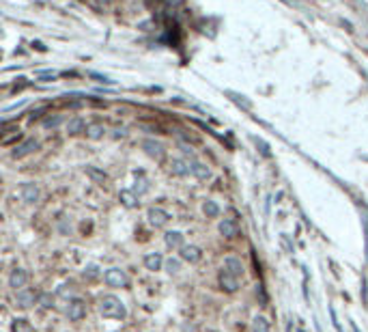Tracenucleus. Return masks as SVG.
I'll list each match as a JSON object with an SVG mask.
<instances>
[{
  "mask_svg": "<svg viewBox=\"0 0 368 332\" xmlns=\"http://www.w3.org/2000/svg\"><path fill=\"white\" fill-rule=\"evenodd\" d=\"M99 311H102V315L108 317V319H125L127 317L125 304H123L117 295H104L102 304H99Z\"/></svg>",
  "mask_w": 368,
  "mask_h": 332,
  "instance_id": "obj_1",
  "label": "nucleus"
},
{
  "mask_svg": "<svg viewBox=\"0 0 368 332\" xmlns=\"http://www.w3.org/2000/svg\"><path fill=\"white\" fill-rule=\"evenodd\" d=\"M104 278H106V283L110 285V287H125V285L129 283L127 276H125V272L119 270V268H110V270H106Z\"/></svg>",
  "mask_w": 368,
  "mask_h": 332,
  "instance_id": "obj_2",
  "label": "nucleus"
},
{
  "mask_svg": "<svg viewBox=\"0 0 368 332\" xmlns=\"http://www.w3.org/2000/svg\"><path fill=\"white\" fill-rule=\"evenodd\" d=\"M39 149V142L37 140H33V138H28V140H24L22 145H18L16 149H13V157H24V155H28V153H33V151H37Z\"/></svg>",
  "mask_w": 368,
  "mask_h": 332,
  "instance_id": "obj_3",
  "label": "nucleus"
},
{
  "mask_svg": "<svg viewBox=\"0 0 368 332\" xmlns=\"http://www.w3.org/2000/svg\"><path fill=\"white\" fill-rule=\"evenodd\" d=\"M237 278H239V276L230 274L228 270H222V272H220V285H222V289H226V291H237V287H239Z\"/></svg>",
  "mask_w": 368,
  "mask_h": 332,
  "instance_id": "obj_4",
  "label": "nucleus"
},
{
  "mask_svg": "<svg viewBox=\"0 0 368 332\" xmlns=\"http://www.w3.org/2000/svg\"><path fill=\"white\" fill-rule=\"evenodd\" d=\"M20 194H22V199H24L26 203H35V201L39 199V188H37V184L28 182V184H24L20 188Z\"/></svg>",
  "mask_w": 368,
  "mask_h": 332,
  "instance_id": "obj_5",
  "label": "nucleus"
},
{
  "mask_svg": "<svg viewBox=\"0 0 368 332\" xmlns=\"http://www.w3.org/2000/svg\"><path fill=\"white\" fill-rule=\"evenodd\" d=\"M170 220V216L164 212V209H160V207H153V209H149V222L153 227H164L166 222Z\"/></svg>",
  "mask_w": 368,
  "mask_h": 332,
  "instance_id": "obj_6",
  "label": "nucleus"
},
{
  "mask_svg": "<svg viewBox=\"0 0 368 332\" xmlns=\"http://www.w3.org/2000/svg\"><path fill=\"white\" fill-rule=\"evenodd\" d=\"M16 304H18L20 308L33 306V304H35V293L28 291V289H18V293H16Z\"/></svg>",
  "mask_w": 368,
  "mask_h": 332,
  "instance_id": "obj_7",
  "label": "nucleus"
},
{
  "mask_svg": "<svg viewBox=\"0 0 368 332\" xmlns=\"http://www.w3.org/2000/svg\"><path fill=\"white\" fill-rule=\"evenodd\" d=\"M142 149L147 151V153L151 155V157H155V160H162V155H164V149H162V145L157 140H151V138H147L142 142Z\"/></svg>",
  "mask_w": 368,
  "mask_h": 332,
  "instance_id": "obj_8",
  "label": "nucleus"
},
{
  "mask_svg": "<svg viewBox=\"0 0 368 332\" xmlns=\"http://www.w3.org/2000/svg\"><path fill=\"white\" fill-rule=\"evenodd\" d=\"M26 272L22 270V268H16L11 272V276H9V285L13 287V289H22V287L26 285Z\"/></svg>",
  "mask_w": 368,
  "mask_h": 332,
  "instance_id": "obj_9",
  "label": "nucleus"
},
{
  "mask_svg": "<svg viewBox=\"0 0 368 332\" xmlns=\"http://www.w3.org/2000/svg\"><path fill=\"white\" fill-rule=\"evenodd\" d=\"M86 315V308H84V304L82 302H71L69 304V308H67V317L71 321H78V319H82V317Z\"/></svg>",
  "mask_w": 368,
  "mask_h": 332,
  "instance_id": "obj_10",
  "label": "nucleus"
},
{
  "mask_svg": "<svg viewBox=\"0 0 368 332\" xmlns=\"http://www.w3.org/2000/svg\"><path fill=\"white\" fill-rule=\"evenodd\" d=\"M200 257H203V252H200L198 246H183L181 248V259H185V261L196 263V261H200Z\"/></svg>",
  "mask_w": 368,
  "mask_h": 332,
  "instance_id": "obj_11",
  "label": "nucleus"
},
{
  "mask_svg": "<svg viewBox=\"0 0 368 332\" xmlns=\"http://www.w3.org/2000/svg\"><path fill=\"white\" fill-rule=\"evenodd\" d=\"M162 263H164V259L160 252H151V255L144 257V265H147V270H151V272H157L162 268Z\"/></svg>",
  "mask_w": 368,
  "mask_h": 332,
  "instance_id": "obj_12",
  "label": "nucleus"
},
{
  "mask_svg": "<svg viewBox=\"0 0 368 332\" xmlns=\"http://www.w3.org/2000/svg\"><path fill=\"white\" fill-rule=\"evenodd\" d=\"M237 231H239V227H237V222H235V220L224 218V220L220 222V233L224 235V237H235V235H237Z\"/></svg>",
  "mask_w": 368,
  "mask_h": 332,
  "instance_id": "obj_13",
  "label": "nucleus"
},
{
  "mask_svg": "<svg viewBox=\"0 0 368 332\" xmlns=\"http://www.w3.org/2000/svg\"><path fill=\"white\" fill-rule=\"evenodd\" d=\"M224 270H228L230 274H235V276H241L243 274V265L237 257H226L224 259Z\"/></svg>",
  "mask_w": 368,
  "mask_h": 332,
  "instance_id": "obj_14",
  "label": "nucleus"
},
{
  "mask_svg": "<svg viewBox=\"0 0 368 332\" xmlns=\"http://www.w3.org/2000/svg\"><path fill=\"white\" fill-rule=\"evenodd\" d=\"M164 240L170 248H183V233H179V231H168Z\"/></svg>",
  "mask_w": 368,
  "mask_h": 332,
  "instance_id": "obj_15",
  "label": "nucleus"
},
{
  "mask_svg": "<svg viewBox=\"0 0 368 332\" xmlns=\"http://www.w3.org/2000/svg\"><path fill=\"white\" fill-rule=\"evenodd\" d=\"M80 132H86V123H84V121H82L80 117L69 119V121H67V134L76 136V134H80Z\"/></svg>",
  "mask_w": 368,
  "mask_h": 332,
  "instance_id": "obj_16",
  "label": "nucleus"
},
{
  "mask_svg": "<svg viewBox=\"0 0 368 332\" xmlns=\"http://www.w3.org/2000/svg\"><path fill=\"white\" fill-rule=\"evenodd\" d=\"M104 134H106V127H104L102 123H91V125H86V136H89L91 140L104 138Z\"/></svg>",
  "mask_w": 368,
  "mask_h": 332,
  "instance_id": "obj_17",
  "label": "nucleus"
},
{
  "mask_svg": "<svg viewBox=\"0 0 368 332\" xmlns=\"http://www.w3.org/2000/svg\"><path fill=\"white\" fill-rule=\"evenodd\" d=\"M170 171L175 173V175L183 177V175H187V173H190V164L183 162V160H172L170 162Z\"/></svg>",
  "mask_w": 368,
  "mask_h": 332,
  "instance_id": "obj_18",
  "label": "nucleus"
},
{
  "mask_svg": "<svg viewBox=\"0 0 368 332\" xmlns=\"http://www.w3.org/2000/svg\"><path fill=\"white\" fill-rule=\"evenodd\" d=\"M190 173H192V175H196L198 179H207L209 175H211L207 166L200 164V162H192V164H190Z\"/></svg>",
  "mask_w": 368,
  "mask_h": 332,
  "instance_id": "obj_19",
  "label": "nucleus"
},
{
  "mask_svg": "<svg viewBox=\"0 0 368 332\" xmlns=\"http://www.w3.org/2000/svg\"><path fill=\"white\" fill-rule=\"evenodd\" d=\"M252 332H269V321L265 317H254L252 321Z\"/></svg>",
  "mask_w": 368,
  "mask_h": 332,
  "instance_id": "obj_20",
  "label": "nucleus"
},
{
  "mask_svg": "<svg viewBox=\"0 0 368 332\" xmlns=\"http://www.w3.org/2000/svg\"><path fill=\"white\" fill-rule=\"evenodd\" d=\"M121 201H123V205L125 207H136V194L134 192H129V190H121Z\"/></svg>",
  "mask_w": 368,
  "mask_h": 332,
  "instance_id": "obj_21",
  "label": "nucleus"
},
{
  "mask_svg": "<svg viewBox=\"0 0 368 332\" xmlns=\"http://www.w3.org/2000/svg\"><path fill=\"white\" fill-rule=\"evenodd\" d=\"M63 121L65 119L61 117V114H54V117H48L46 121H43V127H46V129H54V127H59Z\"/></svg>",
  "mask_w": 368,
  "mask_h": 332,
  "instance_id": "obj_22",
  "label": "nucleus"
},
{
  "mask_svg": "<svg viewBox=\"0 0 368 332\" xmlns=\"http://www.w3.org/2000/svg\"><path fill=\"white\" fill-rule=\"evenodd\" d=\"M13 332H33V326L26 319H16L13 321Z\"/></svg>",
  "mask_w": 368,
  "mask_h": 332,
  "instance_id": "obj_23",
  "label": "nucleus"
},
{
  "mask_svg": "<svg viewBox=\"0 0 368 332\" xmlns=\"http://www.w3.org/2000/svg\"><path fill=\"white\" fill-rule=\"evenodd\" d=\"M205 214H207V216H211V218H213V216H218V214H220V207L215 205L213 201H207V203H205Z\"/></svg>",
  "mask_w": 368,
  "mask_h": 332,
  "instance_id": "obj_24",
  "label": "nucleus"
},
{
  "mask_svg": "<svg viewBox=\"0 0 368 332\" xmlns=\"http://www.w3.org/2000/svg\"><path fill=\"white\" fill-rule=\"evenodd\" d=\"M149 190V182L144 177H140V179H136V188H134V192H138V194H142V192H147Z\"/></svg>",
  "mask_w": 368,
  "mask_h": 332,
  "instance_id": "obj_25",
  "label": "nucleus"
},
{
  "mask_svg": "<svg viewBox=\"0 0 368 332\" xmlns=\"http://www.w3.org/2000/svg\"><path fill=\"white\" fill-rule=\"evenodd\" d=\"M179 268H181V263H179L177 259H168V261H166V270H168L170 274H177Z\"/></svg>",
  "mask_w": 368,
  "mask_h": 332,
  "instance_id": "obj_26",
  "label": "nucleus"
},
{
  "mask_svg": "<svg viewBox=\"0 0 368 332\" xmlns=\"http://www.w3.org/2000/svg\"><path fill=\"white\" fill-rule=\"evenodd\" d=\"M39 302H41V306L50 308V306H52V295H50V293H43L41 298H39Z\"/></svg>",
  "mask_w": 368,
  "mask_h": 332,
  "instance_id": "obj_27",
  "label": "nucleus"
},
{
  "mask_svg": "<svg viewBox=\"0 0 368 332\" xmlns=\"http://www.w3.org/2000/svg\"><path fill=\"white\" fill-rule=\"evenodd\" d=\"M89 175H91L93 179H97V182H102V184L106 182V175H102V173H97L95 169H89Z\"/></svg>",
  "mask_w": 368,
  "mask_h": 332,
  "instance_id": "obj_28",
  "label": "nucleus"
},
{
  "mask_svg": "<svg viewBox=\"0 0 368 332\" xmlns=\"http://www.w3.org/2000/svg\"><path fill=\"white\" fill-rule=\"evenodd\" d=\"M181 149H183V153H185V155H190V157L194 155V151H192V147H187V145H181Z\"/></svg>",
  "mask_w": 368,
  "mask_h": 332,
  "instance_id": "obj_29",
  "label": "nucleus"
},
{
  "mask_svg": "<svg viewBox=\"0 0 368 332\" xmlns=\"http://www.w3.org/2000/svg\"><path fill=\"white\" fill-rule=\"evenodd\" d=\"M97 274H99V272H97V268H95V265H91V268H89V276L93 278V276H97Z\"/></svg>",
  "mask_w": 368,
  "mask_h": 332,
  "instance_id": "obj_30",
  "label": "nucleus"
}]
</instances>
